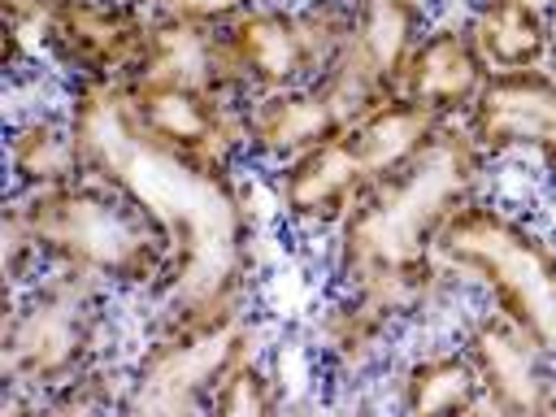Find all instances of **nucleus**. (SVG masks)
I'll use <instances>...</instances> for the list:
<instances>
[{
	"label": "nucleus",
	"instance_id": "f257e3e1",
	"mask_svg": "<svg viewBox=\"0 0 556 417\" xmlns=\"http://www.w3.org/2000/svg\"><path fill=\"white\" fill-rule=\"evenodd\" d=\"M61 104L83 169L122 187L169 239V278L152 300L156 321L252 308L261 226L239 169L161 148L135 122L122 83H70Z\"/></svg>",
	"mask_w": 556,
	"mask_h": 417
},
{
	"label": "nucleus",
	"instance_id": "f03ea898",
	"mask_svg": "<svg viewBox=\"0 0 556 417\" xmlns=\"http://www.w3.org/2000/svg\"><path fill=\"white\" fill-rule=\"evenodd\" d=\"M491 156L460 122H447L408 165L378 178L330 235V278L382 304L400 326L426 317L452 287L434 256L447 217L486 191Z\"/></svg>",
	"mask_w": 556,
	"mask_h": 417
},
{
	"label": "nucleus",
	"instance_id": "7ed1b4c3",
	"mask_svg": "<svg viewBox=\"0 0 556 417\" xmlns=\"http://www.w3.org/2000/svg\"><path fill=\"white\" fill-rule=\"evenodd\" d=\"M4 208L30 235L43 269L65 265L104 282L113 295L143 300H156L169 278V239L109 178L78 174L56 187L9 191Z\"/></svg>",
	"mask_w": 556,
	"mask_h": 417
},
{
	"label": "nucleus",
	"instance_id": "20e7f679",
	"mask_svg": "<svg viewBox=\"0 0 556 417\" xmlns=\"http://www.w3.org/2000/svg\"><path fill=\"white\" fill-rule=\"evenodd\" d=\"M113 291L78 269L48 265L4 300L0 387L4 408H39V400L96 361H104L113 326Z\"/></svg>",
	"mask_w": 556,
	"mask_h": 417
},
{
	"label": "nucleus",
	"instance_id": "39448f33",
	"mask_svg": "<svg viewBox=\"0 0 556 417\" xmlns=\"http://www.w3.org/2000/svg\"><path fill=\"white\" fill-rule=\"evenodd\" d=\"M434 256L556 361V239L547 230L482 191L447 217Z\"/></svg>",
	"mask_w": 556,
	"mask_h": 417
},
{
	"label": "nucleus",
	"instance_id": "423d86ee",
	"mask_svg": "<svg viewBox=\"0 0 556 417\" xmlns=\"http://www.w3.org/2000/svg\"><path fill=\"white\" fill-rule=\"evenodd\" d=\"M352 35V0H256L217 30L239 100L317 78Z\"/></svg>",
	"mask_w": 556,
	"mask_h": 417
},
{
	"label": "nucleus",
	"instance_id": "0eeeda50",
	"mask_svg": "<svg viewBox=\"0 0 556 417\" xmlns=\"http://www.w3.org/2000/svg\"><path fill=\"white\" fill-rule=\"evenodd\" d=\"M256 352V313H208L156 321L126 365V413H208L217 382Z\"/></svg>",
	"mask_w": 556,
	"mask_h": 417
},
{
	"label": "nucleus",
	"instance_id": "6e6552de",
	"mask_svg": "<svg viewBox=\"0 0 556 417\" xmlns=\"http://www.w3.org/2000/svg\"><path fill=\"white\" fill-rule=\"evenodd\" d=\"M382 91L348 52H339L317 78L265 96L243 100V143H248V165L274 169L313 143L348 130L361 113H369Z\"/></svg>",
	"mask_w": 556,
	"mask_h": 417
},
{
	"label": "nucleus",
	"instance_id": "1a4fd4ad",
	"mask_svg": "<svg viewBox=\"0 0 556 417\" xmlns=\"http://www.w3.org/2000/svg\"><path fill=\"white\" fill-rule=\"evenodd\" d=\"M143 0H56L39 22V56L70 83H135L148 56Z\"/></svg>",
	"mask_w": 556,
	"mask_h": 417
},
{
	"label": "nucleus",
	"instance_id": "9d476101",
	"mask_svg": "<svg viewBox=\"0 0 556 417\" xmlns=\"http://www.w3.org/2000/svg\"><path fill=\"white\" fill-rule=\"evenodd\" d=\"M126 100L135 109V122L169 152L213 161V165H248L243 143V100L204 91V87H178L161 78H135L122 83Z\"/></svg>",
	"mask_w": 556,
	"mask_h": 417
},
{
	"label": "nucleus",
	"instance_id": "9b49d317",
	"mask_svg": "<svg viewBox=\"0 0 556 417\" xmlns=\"http://www.w3.org/2000/svg\"><path fill=\"white\" fill-rule=\"evenodd\" d=\"M369 187H374V174L348 130H339V135L313 143L308 152L269 169L274 208H278L282 226L304 239L334 235L339 222L356 208V200Z\"/></svg>",
	"mask_w": 556,
	"mask_h": 417
},
{
	"label": "nucleus",
	"instance_id": "f8f14e48",
	"mask_svg": "<svg viewBox=\"0 0 556 417\" xmlns=\"http://www.w3.org/2000/svg\"><path fill=\"white\" fill-rule=\"evenodd\" d=\"M460 126L491 161L534 156L556 182V74L547 65L491 74Z\"/></svg>",
	"mask_w": 556,
	"mask_h": 417
},
{
	"label": "nucleus",
	"instance_id": "ddd939ff",
	"mask_svg": "<svg viewBox=\"0 0 556 417\" xmlns=\"http://www.w3.org/2000/svg\"><path fill=\"white\" fill-rule=\"evenodd\" d=\"M456 343L465 348V356L478 369L486 408L513 413V417L552 413L556 361L526 330H517L504 313H495V308L473 313Z\"/></svg>",
	"mask_w": 556,
	"mask_h": 417
},
{
	"label": "nucleus",
	"instance_id": "4468645a",
	"mask_svg": "<svg viewBox=\"0 0 556 417\" xmlns=\"http://www.w3.org/2000/svg\"><path fill=\"white\" fill-rule=\"evenodd\" d=\"M486 78H491V70H486L465 17H439V22H426L417 48L404 61L395 91L426 104L443 122H465V113L482 96Z\"/></svg>",
	"mask_w": 556,
	"mask_h": 417
},
{
	"label": "nucleus",
	"instance_id": "2eb2a0df",
	"mask_svg": "<svg viewBox=\"0 0 556 417\" xmlns=\"http://www.w3.org/2000/svg\"><path fill=\"white\" fill-rule=\"evenodd\" d=\"M395 330H400V321L382 304H374L361 291L339 287L313 321V356L321 361V369L330 378L352 382V378H361L365 369H374L382 361Z\"/></svg>",
	"mask_w": 556,
	"mask_h": 417
},
{
	"label": "nucleus",
	"instance_id": "dca6fc26",
	"mask_svg": "<svg viewBox=\"0 0 556 417\" xmlns=\"http://www.w3.org/2000/svg\"><path fill=\"white\" fill-rule=\"evenodd\" d=\"M465 26L491 74L543 70L552 56V9L543 0H473Z\"/></svg>",
	"mask_w": 556,
	"mask_h": 417
},
{
	"label": "nucleus",
	"instance_id": "f3484780",
	"mask_svg": "<svg viewBox=\"0 0 556 417\" xmlns=\"http://www.w3.org/2000/svg\"><path fill=\"white\" fill-rule=\"evenodd\" d=\"M4 156H9V191H39L87 174L65 104L17 113L9 122Z\"/></svg>",
	"mask_w": 556,
	"mask_h": 417
},
{
	"label": "nucleus",
	"instance_id": "a211bd4d",
	"mask_svg": "<svg viewBox=\"0 0 556 417\" xmlns=\"http://www.w3.org/2000/svg\"><path fill=\"white\" fill-rule=\"evenodd\" d=\"M426 4L421 0H352V35L343 52L382 87L395 91L408 52L417 48L426 30Z\"/></svg>",
	"mask_w": 556,
	"mask_h": 417
},
{
	"label": "nucleus",
	"instance_id": "6ab92c4d",
	"mask_svg": "<svg viewBox=\"0 0 556 417\" xmlns=\"http://www.w3.org/2000/svg\"><path fill=\"white\" fill-rule=\"evenodd\" d=\"M139 78H161V83H178V87H204V91L235 96L217 30H204V26H191L178 17H161V13H152L148 56H143Z\"/></svg>",
	"mask_w": 556,
	"mask_h": 417
},
{
	"label": "nucleus",
	"instance_id": "aec40b11",
	"mask_svg": "<svg viewBox=\"0 0 556 417\" xmlns=\"http://www.w3.org/2000/svg\"><path fill=\"white\" fill-rule=\"evenodd\" d=\"M395 404L417 417H443V413H473L486 400L473 361L465 356L460 343H452L404 361V369L395 374Z\"/></svg>",
	"mask_w": 556,
	"mask_h": 417
},
{
	"label": "nucleus",
	"instance_id": "412c9836",
	"mask_svg": "<svg viewBox=\"0 0 556 417\" xmlns=\"http://www.w3.org/2000/svg\"><path fill=\"white\" fill-rule=\"evenodd\" d=\"M443 126H447V122L434 117L426 104H417V100L391 91V96H382L369 113H361V117L348 126V135H352L356 152L365 156V165H369V174H374V182H378V178H387L391 169L408 165Z\"/></svg>",
	"mask_w": 556,
	"mask_h": 417
},
{
	"label": "nucleus",
	"instance_id": "4be33fe9",
	"mask_svg": "<svg viewBox=\"0 0 556 417\" xmlns=\"http://www.w3.org/2000/svg\"><path fill=\"white\" fill-rule=\"evenodd\" d=\"M278 408H282V382L256 352L243 356L208 400V413L217 417H269Z\"/></svg>",
	"mask_w": 556,
	"mask_h": 417
},
{
	"label": "nucleus",
	"instance_id": "5701e85b",
	"mask_svg": "<svg viewBox=\"0 0 556 417\" xmlns=\"http://www.w3.org/2000/svg\"><path fill=\"white\" fill-rule=\"evenodd\" d=\"M39 408L43 413H104V408H122L126 413V365L96 361L91 369H83L65 387L48 391L39 400Z\"/></svg>",
	"mask_w": 556,
	"mask_h": 417
},
{
	"label": "nucleus",
	"instance_id": "b1692460",
	"mask_svg": "<svg viewBox=\"0 0 556 417\" xmlns=\"http://www.w3.org/2000/svg\"><path fill=\"white\" fill-rule=\"evenodd\" d=\"M143 4L161 17H178V22H191V26H204V30H222L239 13H248L256 0H143Z\"/></svg>",
	"mask_w": 556,
	"mask_h": 417
},
{
	"label": "nucleus",
	"instance_id": "393cba45",
	"mask_svg": "<svg viewBox=\"0 0 556 417\" xmlns=\"http://www.w3.org/2000/svg\"><path fill=\"white\" fill-rule=\"evenodd\" d=\"M4 4V22L22 26V30H35L39 35V22L56 9V0H0Z\"/></svg>",
	"mask_w": 556,
	"mask_h": 417
},
{
	"label": "nucleus",
	"instance_id": "a878e982",
	"mask_svg": "<svg viewBox=\"0 0 556 417\" xmlns=\"http://www.w3.org/2000/svg\"><path fill=\"white\" fill-rule=\"evenodd\" d=\"M547 70L556 74V13H552V56H547Z\"/></svg>",
	"mask_w": 556,
	"mask_h": 417
},
{
	"label": "nucleus",
	"instance_id": "bb28decb",
	"mask_svg": "<svg viewBox=\"0 0 556 417\" xmlns=\"http://www.w3.org/2000/svg\"><path fill=\"white\" fill-rule=\"evenodd\" d=\"M543 4H547V9H552V13H556V0H543Z\"/></svg>",
	"mask_w": 556,
	"mask_h": 417
},
{
	"label": "nucleus",
	"instance_id": "cd10ccee",
	"mask_svg": "<svg viewBox=\"0 0 556 417\" xmlns=\"http://www.w3.org/2000/svg\"><path fill=\"white\" fill-rule=\"evenodd\" d=\"M552 413H556V395H552Z\"/></svg>",
	"mask_w": 556,
	"mask_h": 417
}]
</instances>
